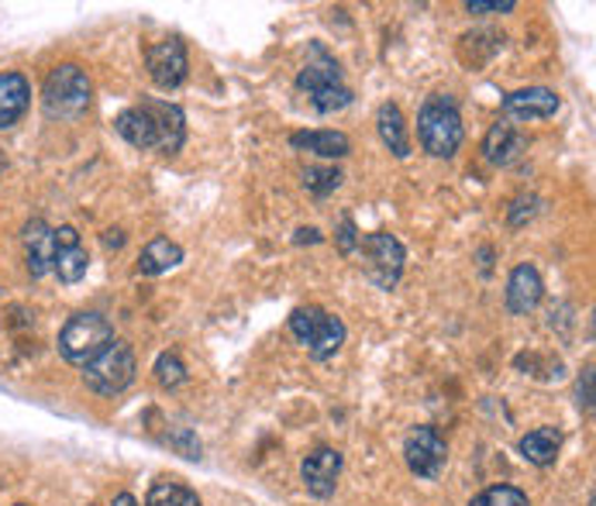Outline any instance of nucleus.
Listing matches in <instances>:
<instances>
[{
	"label": "nucleus",
	"mask_w": 596,
	"mask_h": 506,
	"mask_svg": "<svg viewBox=\"0 0 596 506\" xmlns=\"http://www.w3.org/2000/svg\"><path fill=\"white\" fill-rule=\"evenodd\" d=\"M117 135L129 142L132 148H155L163 155H176L186 138V117L179 104L169 101H142L138 107L121 111L114 121Z\"/></svg>",
	"instance_id": "nucleus-1"
},
{
	"label": "nucleus",
	"mask_w": 596,
	"mask_h": 506,
	"mask_svg": "<svg viewBox=\"0 0 596 506\" xmlns=\"http://www.w3.org/2000/svg\"><path fill=\"white\" fill-rule=\"evenodd\" d=\"M297 90L307 93L310 107L318 114H335V111H345L352 104V90L345 86L335 55H328V49L321 42L310 45L307 66L297 76Z\"/></svg>",
	"instance_id": "nucleus-2"
},
{
	"label": "nucleus",
	"mask_w": 596,
	"mask_h": 506,
	"mask_svg": "<svg viewBox=\"0 0 596 506\" xmlns=\"http://www.w3.org/2000/svg\"><path fill=\"white\" fill-rule=\"evenodd\" d=\"M418 138L434 159H452L465 138L455 97H449V93H431L418 114Z\"/></svg>",
	"instance_id": "nucleus-3"
},
{
	"label": "nucleus",
	"mask_w": 596,
	"mask_h": 506,
	"mask_svg": "<svg viewBox=\"0 0 596 506\" xmlns=\"http://www.w3.org/2000/svg\"><path fill=\"white\" fill-rule=\"evenodd\" d=\"M111 341H114V328H111V321L104 318V313L83 310V313H73V318L62 324L59 355L66 362H73V365H90Z\"/></svg>",
	"instance_id": "nucleus-4"
},
{
	"label": "nucleus",
	"mask_w": 596,
	"mask_h": 506,
	"mask_svg": "<svg viewBox=\"0 0 596 506\" xmlns=\"http://www.w3.org/2000/svg\"><path fill=\"white\" fill-rule=\"evenodd\" d=\"M90 76L83 66H76V62H62V66H55L45 83H42V111L49 117H80L86 107H90Z\"/></svg>",
	"instance_id": "nucleus-5"
},
{
	"label": "nucleus",
	"mask_w": 596,
	"mask_h": 506,
	"mask_svg": "<svg viewBox=\"0 0 596 506\" xmlns=\"http://www.w3.org/2000/svg\"><path fill=\"white\" fill-rule=\"evenodd\" d=\"M135 372H138L135 348L129 341H111L97 359L83 365V383L97 396H117L135 383Z\"/></svg>",
	"instance_id": "nucleus-6"
},
{
	"label": "nucleus",
	"mask_w": 596,
	"mask_h": 506,
	"mask_svg": "<svg viewBox=\"0 0 596 506\" xmlns=\"http://www.w3.org/2000/svg\"><path fill=\"white\" fill-rule=\"evenodd\" d=\"M290 331L310 352V359H318V362L331 359L345 344L341 318H335V313H328L325 307H297L290 313Z\"/></svg>",
	"instance_id": "nucleus-7"
},
{
	"label": "nucleus",
	"mask_w": 596,
	"mask_h": 506,
	"mask_svg": "<svg viewBox=\"0 0 596 506\" xmlns=\"http://www.w3.org/2000/svg\"><path fill=\"white\" fill-rule=\"evenodd\" d=\"M359 256H362V269L366 276L376 282L380 290H393L400 276H403V262H407V248L400 245L397 235L390 231H372L366 238H359Z\"/></svg>",
	"instance_id": "nucleus-8"
},
{
	"label": "nucleus",
	"mask_w": 596,
	"mask_h": 506,
	"mask_svg": "<svg viewBox=\"0 0 596 506\" xmlns=\"http://www.w3.org/2000/svg\"><path fill=\"white\" fill-rule=\"evenodd\" d=\"M403 458L407 468L414 472L421 479H438L449 465V448H445V437L438 434L434 427H414L403 441Z\"/></svg>",
	"instance_id": "nucleus-9"
},
{
	"label": "nucleus",
	"mask_w": 596,
	"mask_h": 506,
	"mask_svg": "<svg viewBox=\"0 0 596 506\" xmlns=\"http://www.w3.org/2000/svg\"><path fill=\"white\" fill-rule=\"evenodd\" d=\"M145 66L148 76L160 90H176L186 80V70H191V59H186V45L179 39H163L148 45L145 52Z\"/></svg>",
	"instance_id": "nucleus-10"
},
{
	"label": "nucleus",
	"mask_w": 596,
	"mask_h": 506,
	"mask_svg": "<svg viewBox=\"0 0 596 506\" xmlns=\"http://www.w3.org/2000/svg\"><path fill=\"white\" fill-rule=\"evenodd\" d=\"M55 235V276L59 282H66V287H73V282H80L90 269V256H86V248L76 235L73 225H62V228H52Z\"/></svg>",
	"instance_id": "nucleus-11"
},
{
	"label": "nucleus",
	"mask_w": 596,
	"mask_h": 506,
	"mask_svg": "<svg viewBox=\"0 0 596 506\" xmlns=\"http://www.w3.org/2000/svg\"><path fill=\"white\" fill-rule=\"evenodd\" d=\"M338 476H341V452L338 448H318L310 452L300 465V479L307 486L310 496L318 499H328L338 486Z\"/></svg>",
	"instance_id": "nucleus-12"
},
{
	"label": "nucleus",
	"mask_w": 596,
	"mask_h": 506,
	"mask_svg": "<svg viewBox=\"0 0 596 506\" xmlns=\"http://www.w3.org/2000/svg\"><path fill=\"white\" fill-rule=\"evenodd\" d=\"M21 241H24V262H28V272L42 279L55 269V235L52 228L45 225L42 217L28 220L24 231H21Z\"/></svg>",
	"instance_id": "nucleus-13"
},
{
	"label": "nucleus",
	"mask_w": 596,
	"mask_h": 506,
	"mask_svg": "<svg viewBox=\"0 0 596 506\" xmlns=\"http://www.w3.org/2000/svg\"><path fill=\"white\" fill-rule=\"evenodd\" d=\"M558 111V97L548 86H527V90H514L504 97V114L517 117V121H538V117H552Z\"/></svg>",
	"instance_id": "nucleus-14"
},
{
	"label": "nucleus",
	"mask_w": 596,
	"mask_h": 506,
	"mask_svg": "<svg viewBox=\"0 0 596 506\" xmlns=\"http://www.w3.org/2000/svg\"><path fill=\"white\" fill-rule=\"evenodd\" d=\"M542 297H545L542 272L531 262H521L507 279V310L511 313H531L542 303Z\"/></svg>",
	"instance_id": "nucleus-15"
},
{
	"label": "nucleus",
	"mask_w": 596,
	"mask_h": 506,
	"mask_svg": "<svg viewBox=\"0 0 596 506\" xmlns=\"http://www.w3.org/2000/svg\"><path fill=\"white\" fill-rule=\"evenodd\" d=\"M524 152H527V135L517 132L514 124H507V121L493 124V128L486 132V138H483V155H486V163H493V166H514Z\"/></svg>",
	"instance_id": "nucleus-16"
},
{
	"label": "nucleus",
	"mask_w": 596,
	"mask_h": 506,
	"mask_svg": "<svg viewBox=\"0 0 596 506\" xmlns=\"http://www.w3.org/2000/svg\"><path fill=\"white\" fill-rule=\"evenodd\" d=\"M31 107V83L24 73H0V128H11Z\"/></svg>",
	"instance_id": "nucleus-17"
},
{
	"label": "nucleus",
	"mask_w": 596,
	"mask_h": 506,
	"mask_svg": "<svg viewBox=\"0 0 596 506\" xmlns=\"http://www.w3.org/2000/svg\"><path fill=\"white\" fill-rule=\"evenodd\" d=\"M376 128H380V138L383 145L397 155V159H407L411 155V138H407V121H403V111L387 101L380 111H376Z\"/></svg>",
	"instance_id": "nucleus-18"
},
{
	"label": "nucleus",
	"mask_w": 596,
	"mask_h": 506,
	"mask_svg": "<svg viewBox=\"0 0 596 506\" xmlns=\"http://www.w3.org/2000/svg\"><path fill=\"white\" fill-rule=\"evenodd\" d=\"M290 145L321 155V159H345L352 152V142L345 132H297L290 135Z\"/></svg>",
	"instance_id": "nucleus-19"
},
{
	"label": "nucleus",
	"mask_w": 596,
	"mask_h": 506,
	"mask_svg": "<svg viewBox=\"0 0 596 506\" xmlns=\"http://www.w3.org/2000/svg\"><path fill=\"white\" fill-rule=\"evenodd\" d=\"M558 448H562V431L558 427H535V431H527L521 437V455L531 462V465H552L558 458Z\"/></svg>",
	"instance_id": "nucleus-20"
},
{
	"label": "nucleus",
	"mask_w": 596,
	"mask_h": 506,
	"mask_svg": "<svg viewBox=\"0 0 596 506\" xmlns=\"http://www.w3.org/2000/svg\"><path fill=\"white\" fill-rule=\"evenodd\" d=\"M183 262V248L169 238H152L142 256H138V272L142 276H163L169 269H176Z\"/></svg>",
	"instance_id": "nucleus-21"
},
{
	"label": "nucleus",
	"mask_w": 596,
	"mask_h": 506,
	"mask_svg": "<svg viewBox=\"0 0 596 506\" xmlns=\"http://www.w3.org/2000/svg\"><path fill=\"white\" fill-rule=\"evenodd\" d=\"M145 506H204V503L191 486H183L176 479H160V483H152Z\"/></svg>",
	"instance_id": "nucleus-22"
},
{
	"label": "nucleus",
	"mask_w": 596,
	"mask_h": 506,
	"mask_svg": "<svg viewBox=\"0 0 596 506\" xmlns=\"http://www.w3.org/2000/svg\"><path fill=\"white\" fill-rule=\"evenodd\" d=\"M341 169H335V166H307L304 169V186H307V194H314V197H328V194H335V189L341 186Z\"/></svg>",
	"instance_id": "nucleus-23"
},
{
	"label": "nucleus",
	"mask_w": 596,
	"mask_h": 506,
	"mask_svg": "<svg viewBox=\"0 0 596 506\" xmlns=\"http://www.w3.org/2000/svg\"><path fill=\"white\" fill-rule=\"evenodd\" d=\"M469 506H531V503H527V493H521L517 486H490Z\"/></svg>",
	"instance_id": "nucleus-24"
},
{
	"label": "nucleus",
	"mask_w": 596,
	"mask_h": 506,
	"mask_svg": "<svg viewBox=\"0 0 596 506\" xmlns=\"http://www.w3.org/2000/svg\"><path fill=\"white\" fill-rule=\"evenodd\" d=\"M155 379H160L166 390H176L179 383H186V365L179 362V355L163 352L160 359H155Z\"/></svg>",
	"instance_id": "nucleus-25"
},
{
	"label": "nucleus",
	"mask_w": 596,
	"mask_h": 506,
	"mask_svg": "<svg viewBox=\"0 0 596 506\" xmlns=\"http://www.w3.org/2000/svg\"><path fill=\"white\" fill-rule=\"evenodd\" d=\"M514 8V0H469L465 4L469 14H511Z\"/></svg>",
	"instance_id": "nucleus-26"
},
{
	"label": "nucleus",
	"mask_w": 596,
	"mask_h": 506,
	"mask_svg": "<svg viewBox=\"0 0 596 506\" xmlns=\"http://www.w3.org/2000/svg\"><path fill=\"white\" fill-rule=\"evenodd\" d=\"M359 231L352 225V217H341V228H338V248H341V256H352V251L359 248Z\"/></svg>",
	"instance_id": "nucleus-27"
},
{
	"label": "nucleus",
	"mask_w": 596,
	"mask_h": 506,
	"mask_svg": "<svg viewBox=\"0 0 596 506\" xmlns=\"http://www.w3.org/2000/svg\"><path fill=\"white\" fill-rule=\"evenodd\" d=\"M579 406L593 410V369H586V375L579 379Z\"/></svg>",
	"instance_id": "nucleus-28"
},
{
	"label": "nucleus",
	"mask_w": 596,
	"mask_h": 506,
	"mask_svg": "<svg viewBox=\"0 0 596 506\" xmlns=\"http://www.w3.org/2000/svg\"><path fill=\"white\" fill-rule=\"evenodd\" d=\"M111 506H138V499L132 496V493H121V496H114V503Z\"/></svg>",
	"instance_id": "nucleus-29"
},
{
	"label": "nucleus",
	"mask_w": 596,
	"mask_h": 506,
	"mask_svg": "<svg viewBox=\"0 0 596 506\" xmlns=\"http://www.w3.org/2000/svg\"><path fill=\"white\" fill-rule=\"evenodd\" d=\"M297 241H321V235L314 231V228H300V231H297Z\"/></svg>",
	"instance_id": "nucleus-30"
},
{
	"label": "nucleus",
	"mask_w": 596,
	"mask_h": 506,
	"mask_svg": "<svg viewBox=\"0 0 596 506\" xmlns=\"http://www.w3.org/2000/svg\"><path fill=\"white\" fill-rule=\"evenodd\" d=\"M104 241H107V245H114V248H121V241H124V238H121V231H107V238H104Z\"/></svg>",
	"instance_id": "nucleus-31"
},
{
	"label": "nucleus",
	"mask_w": 596,
	"mask_h": 506,
	"mask_svg": "<svg viewBox=\"0 0 596 506\" xmlns=\"http://www.w3.org/2000/svg\"><path fill=\"white\" fill-rule=\"evenodd\" d=\"M14 506H24V503H14Z\"/></svg>",
	"instance_id": "nucleus-32"
}]
</instances>
